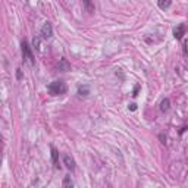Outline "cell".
<instances>
[{
    "label": "cell",
    "mask_w": 188,
    "mask_h": 188,
    "mask_svg": "<svg viewBox=\"0 0 188 188\" xmlns=\"http://www.w3.org/2000/svg\"><path fill=\"white\" fill-rule=\"evenodd\" d=\"M157 5L160 9H168L170 6V0H157Z\"/></svg>",
    "instance_id": "11"
},
{
    "label": "cell",
    "mask_w": 188,
    "mask_h": 188,
    "mask_svg": "<svg viewBox=\"0 0 188 188\" xmlns=\"http://www.w3.org/2000/svg\"><path fill=\"white\" fill-rule=\"evenodd\" d=\"M63 187H74V182H72L71 176H65V179H63Z\"/></svg>",
    "instance_id": "12"
},
{
    "label": "cell",
    "mask_w": 188,
    "mask_h": 188,
    "mask_svg": "<svg viewBox=\"0 0 188 188\" xmlns=\"http://www.w3.org/2000/svg\"><path fill=\"white\" fill-rule=\"evenodd\" d=\"M22 54H24V59L30 63V65H34V56H33V52H31V47L28 46L27 41H22Z\"/></svg>",
    "instance_id": "2"
},
{
    "label": "cell",
    "mask_w": 188,
    "mask_h": 188,
    "mask_svg": "<svg viewBox=\"0 0 188 188\" xmlns=\"http://www.w3.org/2000/svg\"><path fill=\"white\" fill-rule=\"evenodd\" d=\"M16 78H18V79H21V78H22V71H21V69H18V71H16Z\"/></svg>",
    "instance_id": "14"
},
{
    "label": "cell",
    "mask_w": 188,
    "mask_h": 188,
    "mask_svg": "<svg viewBox=\"0 0 188 188\" xmlns=\"http://www.w3.org/2000/svg\"><path fill=\"white\" fill-rule=\"evenodd\" d=\"M57 68H59V71H62V72H68V71H71V65L68 63V60H66V59H60V60H59Z\"/></svg>",
    "instance_id": "5"
},
{
    "label": "cell",
    "mask_w": 188,
    "mask_h": 188,
    "mask_svg": "<svg viewBox=\"0 0 188 188\" xmlns=\"http://www.w3.org/2000/svg\"><path fill=\"white\" fill-rule=\"evenodd\" d=\"M184 34H185V27H184V25H179L178 28H175V30H173V35H175V38H176V40H181Z\"/></svg>",
    "instance_id": "6"
},
{
    "label": "cell",
    "mask_w": 188,
    "mask_h": 188,
    "mask_svg": "<svg viewBox=\"0 0 188 188\" xmlns=\"http://www.w3.org/2000/svg\"><path fill=\"white\" fill-rule=\"evenodd\" d=\"M82 3H84V6H85V9H87L88 13H93L94 12V5L91 3V0H82Z\"/></svg>",
    "instance_id": "9"
},
{
    "label": "cell",
    "mask_w": 188,
    "mask_h": 188,
    "mask_svg": "<svg viewBox=\"0 0 188 188\" xmlns=\"http://www.w3.org/2000/svg\"><path fill=\"white\" fill-rule=\"evenodd\" d=\"M66 84L63 81H54L49 85V91L52 96H60V94H65L66 93Z\"/></svg>",
    "instance_id": "1"
},
{
    "label": "cell",
    "mask_w": 188,
    "mask_h": 188,
    "mask_svg": "<svg viewBox=\"0 0 188 188\" xmlns=\"http://www.w3.org/2000/svg\"><path fill=\"white\" fill-rule=\"evenodd\" d=\"M138 91H140V85H137V87L134 88V94H132V96H134V97H135V96H137V94H138Z\"/></svg>",
    "instance_id": "16"
},
{
    "label": "cell",
    "mask_w": 188,
    "mask_h": 188,
    "mask_svg": "<svg viewBox=\"0 0 188 188\" xmlns=\"http://www.w3.org/2000/svg\"><path fill=\"white\" fill-rule=\"evenodd\" d=\"M129 110H132V112L137 110V105H135V103H131V105H129Z\"/></svg>",
    "instance_id": "15"
},
{
    "label": "cell",
    "mask_w": 188,
    "mask_h": 188,
    "mask_svg": "<svg viewBox=\"0 0 188 188\" xmlns=\"http://www.w3.org/2000/svg\"><path fill=\"white\" fill-rule=\"evenodd\" d=\"M40 35H41L43 38H50V37L53 35V28H52V24H50V22H46V24L41 27Z\"/></svg>",
    "instance_id": "3"
},
{
    "label": "cell",
    "mask_w": 188,
    "mask_h": 188,
    "mask_svg": "<svg viewBox=\"0 0 188 188\" xmlns=\"http://www.w3.org/2000/svg\"><path fill=\"white\" fill-rule=\"evenodd\" d=\"M169 107H170V102H169V99H165V100L160 103V110H162V112H168Z\"/></svg>",
    "instance_id": "10"
},
{
    "label": "cell",
    "mask_w": 188,
    "mask_h": 188,
    "mask_svg": "<svg viewBox=\"0 0 188 188\" xmlns=\"http://www.w3.org/2000/svg\"><path fill=\"white\" fill-rule=\"evenodd\" d=\"M159 137H160V140H162V143H166V141H165V140H166V137H163V135H162V134H160V135H159Z\"/></svg>",
    "instance_id": "17"
},
{
    "label": "cell",
    "mask_w": 188,
    "mask_h": 188,
    "mask_svg": "<svg viewBox=\"0 0 188 188\" xmlns=\"http://www.w3.org/2000/svg\"><path fill=\"white\" fill-rule=\"evenodd\" d=\"M63 163H65V166H66L68 169H71V170L75 169V160H74V157H71L69 154H66V156L63 157Z\"/></svg>",
    "instance_id": "4"
},
{
    "label": "cell",
    "mask_w": 188,
    "mask_h": 188,
    "mask_svg": "<svg viewBox=\"0 0 188 188\" xmlns=\"http://www.w3.org/2000/svg\"><path fill=\"white\" fill-rule=\"evenodd\" d=\"M52 160H53V165L56 168H59V153L54 147H52Z\"/></svg>",
    "instance_id": "7"
},
{
    "label": "cell",
    "mask_w": 188,
    "mask_h": 188,
    "mask_svg": "<svg viewBox=\"0 0 188 188\" xmlns=\"http://www.w3.org/2000/svg\"><path fill=\"white\" fill-rule=\"evenodd\" d=\"M78 94H79V96H82V97H87L88 94H90V88H88V85H79V88H78Z\"/></svg>",
    "instance_id": "8"
},
{
    "label": "cell",
    "mask_w": 188,
    "mask_h": 188,
    "mask_svg": "<svg viewBox=\"0 0 188 188\" xmlns=\"http://www.w3.org/2000/svg\"><path fill=\"white\" fill-rule=\"evenodd\" d=\"M34 47L37 49V50H40V38H34Z\"/></svg>",
    "instance_id": "13"
}]
</instances>
